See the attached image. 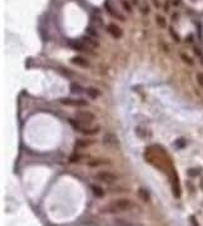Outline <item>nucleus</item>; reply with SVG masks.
<instances>
[{
	"label": "nucleus",
	"instance_id": "f257e3e1",
	"mask_svg": "<svg viewBox=\"0 0 203 226\" xmlns=\"http://www.w3.org/2000/svg\"><path fill=\"white\" fill-rule=\"evenodd\" d=\"M135 206V204L129 199H117L111 201L108 205H106L102 209V212L106 214H119L124 211H129Z\"/></svg>",
	"mask_w": 203,
	"mask_h": 226
},
{
	"label": "nucleus",
	"instance_id": "f03ea898",
	"mask_svg": "<svg viewBox=\"0 0 203 226\" xmlns=\"http://www.w3.org/2000/svg\"><path fill=\"white\" fill-rule=\"evenodd\" d=\"M69 123L72 124V127L74 128L75 131L80 132V133H83V135H87V136L95 135V133H98L99 130H100L98 126H95V127H89V126H84V124H82V123H79V122H74L73 119H69Z\"/></svg>",
	"mask_w": 203,
	"mask_h": 226
},
{
	"label": "nucleus",
	"instance_id": "7ed1b4c3",
	"mask_svg": "<svg viewBox=\"0 0 203 226\" xmlns=\"http://www.w3.org/2000/svg\"><path fill=\"white\" fill-rule=\"evenodd\" d=\"M95 178L100 182H104V183H114L117 180H118V176L113 172H109V171H100L95 175Z\"/></svg>",
	"mask_w": 203,
	"mask_h": 226
},
{
	"label": "nucleus",
	"instance_id": "20e7f679",
	"mask_svg": "<svg viewBox=\"0 0 203 226\" xmlns=\"http://www.w3.org/2000/svg\"><path fill=\"white\" fill-rule=\"evenodd\" d=\"M75 118L78 119L79 123L84 124V126H89L95 121V116L92 112H87V111H80L75 114Z\"/></svg>",
	"mask_w": 203,
	"mask_h": 226
},
{
	"label": "nucleus",
	"instance_id": "39448f33",
	"mask_svg": "<svg viewBox=\"0 0 203 226\" xmlns=\"http://www.w3.org/2000/svg\"><path fill=\"white\" fill-rule=\"evenodd\" d=\"M59 102L64 106H69V107H87L88 102L85 99H80V98H61L59 99Z\"/></svg>",
	"mask_w": 203,
	"mask_h": 226
},
{
	"label": "nucleus",
	"instance_id": "423d86ee",
	"mask_svg": "<svg viewBox=\"0 0 203 226\" xmlns=\"http://www.w3.org/2000/svg\"><path fill=\"white\" fill-rule=\"evenodd\" d=\"M169 178H171V182H172V191L174 193V197H179L181 196V188H179V182H178V175L173 167H171Z\"/></svg>",
	"mask_w": 203,
	"mask_h": 226
},
{
	"label": "nucleus",
	"instance_id": "0eeeda50",
	"mask_svg": "<svg viewBox=\"0 0 203 226\" xmlns=\"http://www.w3.org/2000/svg\"><path fill=\"white\" fill-rule=\"evenodd\" d=\"M107 30H108V33H109L113 38H115V39H119V38L123 37V30H122V28H120L118 24H115V23H111V24L108 25Z\"/></svg>",
	"mask_w": 203,
	"mask_h": 226
},
{
	"label": "nucleus",
	"instance_id": "6e6552de",
	"mask_svg": "<svg viewBox=\"0 0 203 226\" xmlns=\"http://www.w3.org/2000/svg\"><path fill=\"white\" fill-rule=\"evenodd\" d=\"M103 143H104V146H108V147H118L119 140L117 138V136L114 133H107L103 138Z\"/></svg>",
	"mask_w": 203,
	"mask_h": 226
},
{
	"label": "nucleus",
	"instance_id": "1a4fd4ad",
	"mask_svg": "<svg viewBox=\"0 0 203 226\" xmlns=\"http://www.w3.org/2000/svg\"><path fill=\"white\" fill-rule=\"evenodd\" d=\"M70 62H72L73 64H75V66L82 67V68H89V67H90L89 60H87L85 58H83V57H80V55H75V57H73V58L70 59Z\"/></svg>",
	"mask_w": 203,
	"mask_h": 226
},
{
	"label": "nucleus",
	"instance_id": "9d476101",
	"mask_svg": "<svg viewBox=\"0 0 203 226\" xmlns=\"http://www.w3.org/2000/svg\"><path fill=\"white\" fill-rule=\"evenodd\" d=\"M104 8H106V10H107V12H108V13H109V14H111L113 18H117V19H119L120 21H124V20H125V19H124V16H123V15H122L119 12H117V10H115V9H114V8L111 5V3H109V2H106V4H104Z\"/></svg>",
	"mask_w": 203,
	"mask_h": 226
},
{
	"label": "nucleus",
	"instance_id": "9b49d317",
	"mask_svg": "<svg viewBox=\"0 0 203 226\" xmlns=\"http://www.w3.org/2000/svg\"><path fill=\"white\" fill-rule=\"evenodd\" d=\"M84 92L90 97L92 99H97V98H99V97L102 95V92L99 89H97V88H93V87H89V88L84 89Z\"/></svg>",
	"mask_w": 203,
	"mask_h": 226
},
{
	"label": "nucleus",
	"instance_id": "f8f14e48",
	"mask_svg": "<svg viewBox=\"0 0 203 226\" xmlns=\"http://www.w3.org/2000/svg\"><path fill=\"white\" fill-rule=\"evenodd\" d=\"M93 143H94L93 140H78L75 142V147L77 148H85V147H89Z\"/></svg>",
	"mask_w": 203,
	"mask_h": 226
},
{
	"label": "nucleus",
	"instance_id": "ddd939ff",
	"mask_svg": "<svg viewBox=\"0 0 203 226\" xmlns=\"http://www.w3.org/2000/svg\"><path fill=\"white\" fill-rule=\"evenodd\" d=\"M90 187H92V191H93V193H94L95 196H98V197H103V196L106 195L104 190L100 186H98V185H92Z\"/></svg>",
	"mask_w": 203,
	"mask_h": 226
},
{
	"label": "nucleus",
	"instance_id": "4468645a",
	"mask_svg": "<svg viewBox=\"0 0 203 226\" xmlns=\"http://www.w3.org/2000/svg\"><path fill=\"white\" fill-rule=\"evenodd\" d=\"M107 164H111L107 159H93V161H89L88 162L89 167H98L100 165H107Z\"/></svg>",
	"mask_w": 203,
	"mask_h": 226
},
{
	"label": "nucleus",
	"instance_id": "2eb2a0df",
	"mask_svg": "<svg viewBox=\"0 0 203 226\" xmlns=\"http://www.w3.org/2000/svg\"><path fill=\"white\" fill-rule=\"evenodd\" d=\"M72 45V48L73 49H75V50H80V52H88V53H93L87 45H83V44H80V43H70Z\"/></svg>",
	"mask_w": 203,
	"mask_h": 226
},
{
	"label": "nucleus",
	"instance_id": "dca6fc26",
	"mask_svg": "<svg viewBox=\"0 0 203 226\" xmlns=\"http://www.w3.org/2000/svg\"><path fill=\"white\" fill-rule=\"evenodd\" d=\"M179 57H181V59L183 60V63H186L187 66H189V67H194V60H193L189 55H187L186 53H181V54H179Z\"/></svg>",
	"mask_w": 203,
	"mask_h": 226
},
{
	"label": "nucleus",
	"instance_id": "f3484780",
	"mask_svg": "<svg viewBox=\"0 0 203 226\" xmlns=\"http://www.w3.org/2000/svg\"><path fill=\"white\" fill-rule=\"evenodd\" d=\"M83 40L87 43V44H89L92 48H98L99 47V43L97 42V40H94L92 37H89V35H87V37H84L83 38Z\"/></svg>",
	"mask_w": 203,
	"mask_h": 226
},
{
	"label": "nucleus",
	"instance_id": "a211bd4d",
	"mask_svg": "<svg viewBox=\"0 0 203 226\" xmlns=\"http://www.w3.org/2000/svg\"><path fill=\"white\" fill-rule=\"evenodd\" d=\"M156 21H157V24H158L160 28H165V26H167V21H165V19H164V16L160 15V14H157V15H156Z\"/></svg>",
	"mask_w": 203,
	"mask_h": 226
},
{
	"label": "nucleus",
	"instance_id": "6ab92c4d",
	"mask_svg": "<svg viewBox=\"0 0 203 226\" xmlns=\"http://www.w3.org/2000/svg\"><path fill=\"white\" fill-rule=\"evenodd\" d=\"M168 30H169V33H171L172 38H173V39H174L177 43H179V42H181V38H179V35H178V33H177V31L173 29V26H169V28H168Z\"/></svg>",
	"mask_w": 203,
	"mask_h": 226
},
{
	"label": "nucleus",
	"instance_id": "aec40b11",
	"mask_svg": "<svg viewBox=\"0 0 203 226\" xmlns=\"http://www.w3.org/2000/svg\"><path fill=\"white\" fill-rule=\"evenodd\" d=\"M122 5H123V9L128 13H132L133 12V8H132V4L128 2V0H122Z\"/></svg>",
	"mask_w": 203,
	"mask_h": 226
},
{
	"label": "nucleus",
	"instance_id": "412c9836",
	"mask_svg": "<svg viewBox=\"0 0 203 226\" xmlns=\"http://www.w3.org/2000/svg\"><path fill=\"white\" fill-rule=\"evenodd\" d=\"M139 196H141V199H143L144 201H148V200H149V193H148L144 188H141V190H139Z\"/></svg>",
	"mask_w": 203,
	"mask_h": 226
},
{
	"label": "nucleus",
	"instance_id": "4be33fe9",
	"mask_svg": "<svg viewBox=\"0 0 203 226\" xmlns=\"http://www.w3.org/2000/svg\"><path fill=\"white\" fill-rule=\"evenodd\" d=\"M70 90H72V93H82L83 92V89L80 88V85L77 84V83H73L70 85Z\"/></svg>",
	"mask_w": 203,
	"mask_h": 226
},
{
	"label": "nucleus",
	"instance_id": "5701e85b",
	"mask_svg": "<svg viewBox=\"0 0 203 226\" xmlns=\"http://www.w3.org/2000/svg\"><path fill=\"white\" fill-rule=\"evenodd\" d=\"M87 34H89V37H92V38H95V39L99 37L98 31H95L93 28H88V29H87Z\"/></svg>",
	"mask_w": 203,
	"mask_h": 226
},
{
	"label": "nucleus",
	"instance_id": "b1692460",
	"mask_svg": "<svg viewBox=\"0 0 203 226\" xmlns=\"http://www.w3.org/2000/svg\"><path fill=\"white\" fill-rule=\"evenodd\" d=\"M83 156H84V155L74 153V155H72V157H70V161H72V162H78V161H80V158H82Z\"/></svg>",
	"mask_w": 203,
	"mask_h": 226
},
{
	"label": "nucleus",
	"instance_id": "393cba45",
	"mask_svg": "<svg viewBox=\"0 0 203 226\" xmlns=\"http://www.w3.org/2000/svg\"><path fill=\"white\" fill-rule=\"evenodd\" d=\"M197 82H198V84L203 88V73H198V74H197Z\"/></svg>",
	"mask_w": 203,
	"mask_h": 226
},
{
	"label": "nucleus",
	"instance_id": "a878e982",
	"mask_svg": "<svg viewBox=\"0 0 203 226\" xmlns=\"http://www.w3.org/2000/svg\"><path fill=\"white\" fill-rule=\"evenodd\" d=\"M194 53H196V54H197V57L201 59V62H203V54H202V52H201L197 47H194Z\"/></svg>",
	"mask_w": 203,
	"mask_h": 226
},
{
	"label": "nucleus",
	"instance_id": "bb28decb",
	"mask_svg": "<svg viewBox=\"0 0 203 226\" xmlns=\"http://www.w3.org/2000/svg\"><path fill=\"white\" fill-rule=\"evenodd\" d=\"M199 172V170H197V168H192V170H189L188 171V173L192 176V177H194V176H197V173Z\"/></svg>",
	"mask_w": 203,
	"mask_h": 226
},
{
	"label": "nucleus",
	"instance_id": "cd10ccee",
	"mask_svg": "<svg viewBox=\"0 0 203 226\" xmlns=\"http://www.w3.org/2000/svg\"><path fill=\"white\" fill-rule=\"evenodd\" d=\"M163 5H164L163 9H164L165 12H169V8H171V2H168V0H167V2H164Z\"/></svg>",
	"mask_w": 203,
	"mask_h": 226
},
{
	"label": "nucleus",
	"instance_id": "c85d7f7f",
	"mask_svg": "<svg viewBox=\"0 0 203 226\" xmlns=\"http://www.w3.org/2000/svg\"><path fill=\"white\" fill-rule=\"evenodd\" d=\"M178 19H179V14H178V13H172V20L176 21V20H178Z\"/></svg>",
	"mask_w": 203,
	"mask_h": 226
},
{
	"label": "nucleus",
	"instance_id": "c756f323",
	"mask_svg": "<svg viewBox=\"0 0 203 226\" xmlns=\"http://www.w3.org/2000/svg\"><path fill=\"white\" fill-rule=\"evenodd\" d=\"M191 221L193 222V226H198V224L196 222V220H194V217H191Z\"/></svg>",
	"mask_w": 203,
	"mask_h": 226
},
{
	"label": "nucleus",
	"instance_id": "7c9ffc66",
	"mask_svg": "<svg viewBox=\"0 0 203 226\" xmlns=\"http://www.w3.org/2000/svg\"><path fill=\"white\" fill-rule=\"evenodd\" d=\"M172 4H173V7H179V5H178V4H179V2H178V0H174V2H173Z\"/></svg>",
	"mask_w": 203,
	"mask_h": 226
}]
</instances>
